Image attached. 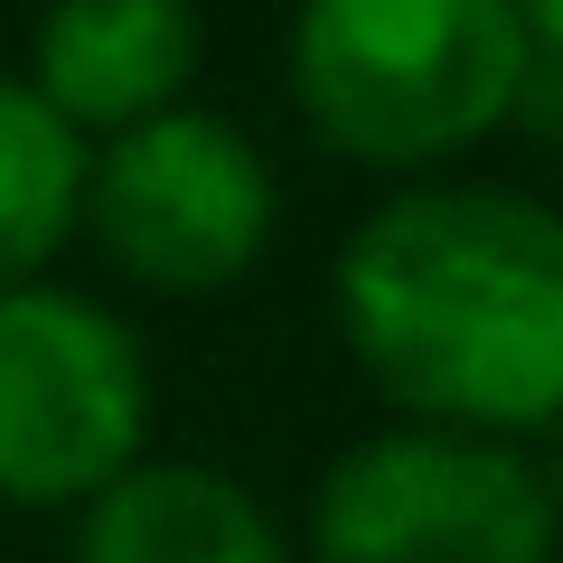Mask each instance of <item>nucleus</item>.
Listing matches in <instances>:
<instances>
[{"instance_id": "1a4fd4ad", "label": "nucleus", "mask_w": 563, "mask_h": 563, "mask_svg": "<svg viewBox=\"0 0 563 563\" xmlns=\"http://www.w3.org/2000/svg\"><path fill=\"white\" fill-rule=\"evenodd\" d=\"M517 10V38H526V66L563 95V0H507Z\"/></svg>"}, {"instance_id": "0eeeda50", "label": "nucleus", "mask_w": 563, "mask_h": 563, "mask_svg": "<svg viewBox=\"0 0 563 563\" xmlns=\"http://www.w3.org/2000/svg\"><path fill=\"white\" fill-rule=\"evenodd\" d=\"M76 563H291V544L235 470L132 461L76 507Z\"/></svg>"}, {"instance_id": "20e7f679", "label": "nucleus", "mask_w": 563, "mask_h": 563, "mask_svg": "<svg viewBox=\"0 0 563 563\" xmlns=\"http://www.w3.org/2000/svg\"><path fill=\"white\" fill-rule=\"evenodd\" d=\"M273 225H282L273 161L225 113L179 103V113H151L85 151L76 235H95L113 273H132L141 291H179V301L225 291L263 263Z\"/></svg>"}, {"instance_id": "7ed1b4c3", "label": "nucleus", "mask_w": 563, "mask_h": 563, "mask_svg": "<svg viewBox=\"0 0 563 563\" xmlns=\"http://www.w3.org/2000/svg\"><path fill=\"white\" fill-rule=\"evenodd\" d=\"M310 563H554V479L517 442L395 422L320 470Z\"/></svg>"}, {"instance_id": "423d86ee", "label": "nucleus", "mask_w": 563, "mask_h": 563, "mask_svg": "<svg viewBox=\"0 0 563 563\" xmlns=\"http://www.w3.org/2000/svg\"><path fill=\"white\" fill-rule=\"evenodd\" d=\"M207 57L198 0H47L29 38V95L95 151L151 113H179Z\"/></svg>"}, {"instance_id": "f257e3e1", "label": "nucleus", "mask_w": 563, "mask_h": 563, "mask_svg": "<svg viewBox=\"0 0 563 563\" xmlns=\"http://www.w3.org/2000/svg\"><path fill=\"white\" fill-rule=\"evenodd\" d=\"M339 329L385 404L536 451L563 413V225L517 188H395L339 254Z\"/></svg>"}, {"instance_id": "39448f33", "label": "nucleus", "mask_w": 563, "mask_h": 563, "mask_svg": "<svg viewBox=\"0 0 563 563\" xmlns=\"http://www.w3.org/2000/svg\"><path fill=\"white\" fill-rule=\"evenodd\" d=\"M151 357L66 282L0 291V507H85L151 461Z\"/></svg>"}, {"instance_id": "f03ea898", "label": "nucleus", "mask_w": 563, "mask_h": 563, "mask_svg": "<svg viewBox=\"0 0 563 563\" xmlns=\"http://www.w3.org/2000/svg\"><path fill=\"white\" fill-rule=\"evenodd\" d=\"M291 95L310 132L366 169H451L507 122L544 141L563 113L507 0H301Z\"/></svg>"}, {"instance_id": "6e6552de", "label": "nucleus", "mask_w": 563, "mask_h": 563, "mask_svg": "<svg viewBox=\"0 0 563 563\" xmlns=\"http://www.w3.org/2000/svg\"><path fill=\"white\" fill-rule=\"evenodd\" d=\"M76 198H85V141L20 76H0V291L47 282L57 244L76 235Z\"/></svg>"}]
</instances>
